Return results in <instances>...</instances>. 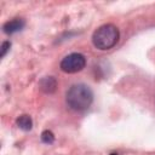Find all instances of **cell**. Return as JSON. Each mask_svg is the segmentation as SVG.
Wrapping results in <instances>:
<instances>
[{
    "label": "cell",
    "instance_id": "6da1fadb",
    "mask_svg": "<svg viewBox=\"0 0 155 155\" xmlns=\"http://www.w3.org/2000/svg\"><path fill=\"white\" fill-rule=\"evenodd\" d=\"M92 101L93 93L91 88L84 84L73 85L67 92V103L74 110H86L92 104Z\"/></svg>",
    "mask_w": 155,
    "mask_h": 155
},
{
    "label": "cell",
    "instance_id": "7a4b0ae2",
    "mask_svg": "<svg viewBox=\"0 0 155 155\" xmlns=\"http://www.w3.org/2000/svg\"><path fill=\"white\" fill-rule=\"evenodd\" d=\"M119 29L113 24L101 25L92 35V42L98 50H109L119 41Z\"/></svg>",
    "mask_w": 155,
    "mask_h": 155
},
{
    "label": "cell",
    "instance_id": "3957f363",
    "mask_svg": "<svg viewBox=\"0 0 155 155\" xmlns=\"http://www.w3.org/2000/svg\"><path fill=\"white\" fill-rule=\"evenodd\" d=\"M86 65V58L81 53H70L65 56L61 62V69L64 73L73 74L82 70Z\"/></svg>",
    "mask_w": 155,
    "mask_h": 155
},
{
    "label": "cell",
    "instance_id": "277c9868",
    "mask_svg": "<svg viewBox=\"0 0 155 155\" xmlns=\"http://www.w3.org/2000/svg\"><path fill=\"white\" fill-rule=\"evenodd\" d=\"M25 25V22L22 19V18H15L12 21H8L4 24L2 29L6 34H13V33H17L19 30H22Z\"/></svg>",
    "mask_w": 155,
    "mask_h": 155
},
{
    "label": "cell",
    "instance_id": "5b68a950",
    "mask_svg": "<svg viewBox=\"0 0 155 155\" xmlns=\"http://www.w3.org/2000/svg\"><path fill=\"white\" fill-rule=\"evenodd\" d=\"M39 85H40V90H42L45 93H52L56 90V86H57L56 80L53 78H51V76L42 79Z\"/></svg>",
    "mask_w": 155,
    "mask_h": 155
},
{
    "label": "cell",
    "instance_id": "8992f818",
    "mask_svg": "<svg viewBox=\"0 0 155 155\" xmlns=\"http://www.w3.org/2000/svg\"><path fill=\"white\" fill-rule=\"evenodd\" d=\"M16 122H17V126L19 128L24 130V131H29L33 127V121H31V117L29 115H22V116H19Z\"/></svg>",
    "mask_w": 155,
    "mask_h": 155
},
{
    "label": "cell",
    "instance_id": "52a82bcc",
    "mask_svg": "<svg viewBox=\"0 0 155 155\" xmlns=\"http://www.w3.org/2000/svg\"><path fill=\"white\" fill-rule=\"evenodd\" d=\"M41 140L46 144H52L54 142V136L51 131H44L41 133Z\"/></svg>",
    "mask_w": 155,
    "mask_h": 155
},
{
    "label": "cell",
    "instance_id": "ba28073f",
    "mask_svg": "<svg viewBox=\"0 0 155 155\" xmlns=\"http://www.w3.org/2000/svg\"><path fill=\"white\" fill-rule=\"evenodd\" d=\"M10 47H11V42H8V41L2 42V45H1V51H0V57H1V58L5 57V54L7 53V51L10 50Z\"/></svg>",
    "mask_w": 155,
    "mask_h": 155
},
{
    "label": "cell",
    "instance_id": "9c48e42d",
    "mask_svg": "<svg viewBox=\"0 0 155 155\" xmlns=\"http://www.w3.org/2000/svg\"><path fill=\"white\" fill-rule=\"evenodd\" d=\"M110 155H117V154H110Z\"/></svg>",
    "mask_w": 155,
    "mask_h": 155
}]
</instances>
